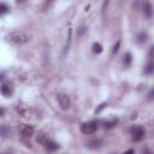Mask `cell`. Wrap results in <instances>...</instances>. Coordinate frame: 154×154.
<instances>
[{"label":"cell","mask_w":154,"mask_h":154,"mask_svg":"<svg viewBox=\"0 0 154 154\" xmlns=\"http://www.w3.org/2000/svg\"><path fill=\"white\" fill-rule=\"evenodd\" d=\"M43 144H45V147H46L48 150H52V152H53V150H57V149L59 148V146H58L54 141H49V140H47Z\"/></svg>","instance_id":"obj_7"},{"label":"cell","mask_w":154,"mask_h":154,"mask_svg":"<svg viewBox=\"0 0 154 154\" xmlns=\"http://www.w3.org/2000/svg\"><path fill=\"white\" fill-rule=\"evenodd\" d=\"M17 2H24V1H26V0H16Z\"/></svg>","instance_id":"obj_21"},{"label":"cell","mask_w":154,"mask_h":154,"mask_svg":"<svg viewBox=\"0 0 154 154\" xmlns=\"http://www.w3.org/2000/svg\"><path fill=\"white\" fill-rule=\"evenodd\" d=\"M106 106H107V103H106V102L101 103V105H100V106H99V107H97V108L95 109V113H100V112H101V111H102V109H103V108H105Z\"/></svg>","instance_id":"obj_17"},{"label":"cell","mask_w":154,"mask_h":154,"mask_svg":"<svg viewBox=\"0 0 154 154\" xmlns=\"http://www.w3.org/2000/svg\"><path fill=\"white\" fill-rule=\"evenodd\" d=\"M143 13L147 16V17H152V13H153V11H152V5L150 4H144V6H143Z\"/></svg>","instance_id":"obj_8"},{"label":"cell","mask_w":154,"mask_h":154,"mask_svg":"<svg viewBox=\"0 0 154 154\" xmlns=\"http://www.w3.org/2000/svg\"><path fill=\"white\" fill-rule=\"evenodd\" d=\"M153 70H154V67H153V64H152V63H149V64L146 66V69H144V72H146L147 75H150V73H153Z\"/></svg>","instance_id":"obj_15"},{"label":"cell","mask_w":154,"mask_h":154,"mask_svg":"<svg viewBox=\"0 0 154 154\" xmlns=\"http://www.w3.org/2000/svg\"><path fill=\"white\" fill-rule=\"evenodd\" d=\"M6 40L13 45H24L30 40V37L23 31H12L6 35Z\"/></svg>","instance_id":"obj_1"},{"label":"cell","mask_w":154,"mask_h":154,"mask_svg":"<svg viewBox=\"0 0 154 154\" xmlns=\"http://www.w3.org/2000/svg\"><path fill=\"white\" fill-rule=\"evenodd\" d=\"M116 124H117V119H113V120H109V122H105L103 123V126L107 128V129H109V128H113Z\"/></svg>","instance_id":"obj_13"},{"label":"cell","mask_w":154,"mask_h":154,"mask_svg":"<svg viewBox=\"0 0 154 154\" xmlns=\"http://www.w3.org/2000/svg\"><path fill=\"white\" fill-rule=\"evenodd\" d=\"M4 114H5V109H4V108H1V107H0V117H2V116H4Z\"/></svg>","instance_id":"obj_20"},{"label":"cell","mask_w":154,"mask_h":154,"mask_svg":"<svg viewBox=\"0 0 154 154\" xmlns=\"http://www.w3.org/2000/svg\"><path fill=\"white\" fill-rule=\"evenodd\" d=\"M57 101H58V103L63 111H67L71 107V100L66 94H58Z\"/></svg>","instance_id":"obj_4"},{"label":"cell","mask_w":154,"mask_h":154,"mask_svg":"<svg viewBox=\"0 0 154 154\" xmlns=\"http://www.w3.org/2000/svg\"><path fill=\"white\" fill-rule=\"evenodd\" d=\"M0 90H1L2 95H5V96H10V95L12 94V91H13L12 85H11V84H8V83L2 84V85H1V88H0Z\"/></svg>","instance_id":"obj_6"},{"label":"cell","mask_w":154,"mask_h":154,"mask_svg":"<svg viewBox=\"0 0 154 154\" xmlns=\"http://www.w3.org/2000/svg\"><path fill=\"white\" fill-rule=\"evenodd\" d=\"M130 63H131V54H130V53H126V54L124 55V65H125V66H129Z\"/></svg>","instance_id":"obj_14"},{"label":"cell","mask_w":154,"mask_h":154,"mask_svg":"<svg viewBox=\"0 0 154 154\" xmlns=\"http://www.w3.org/2000/svg\"><path fill=\"white\" fill-rule=\"evenodd\" d=\"M8 11V7H7V5H5V4H0V14H2V13H6Z\"/></svg>","instance_id":"obj_16"},{"label":"cell","mask_w":154,"mask_h":154,"mask_svg":"<svg viewBox=\"0 0 154 154\" xmlns=\"http://www.w3.org/2000/svg\"><path fill=\"white\" fill-rule=\"evenodd\" d=\"M36 140H37V142H38V143H42V144H43V143H45V142H46L48 138H47V136H46L43 132H40Z\"/></svg>","instance_id":"obj_10"},{"label":"cell","mask_w":154,"mask_h":154,"mask_svg":"<svg viewBox=\"0 0 154 154\" xmlns=\"http://www.w3.org/2000/svg\"><path fill=\"white\" fill-rule=\"evenodd\" d=\"M108 2H109V0H105V2H103V5H102V13L106 11V8H107V5H108Z\"/></svg>","instance_id":"obj_19"},{"label":"cell","mask_w":154,"mask_h":154,"mask_svg":"<svg viewBox=\"0 0 154 154\" xmlns=\"http://www.w3.org/2000/svg\"><path fill=\"white\" fill-rule=\"evenodd\" d=\"M93 52L96 53V54L101 53V52H102V46H101L100 43H94V45H93Z\"/></svg>","instance_id":"obj_11"},{"label":"cell","mask_w":154,"mask_h":154,"mask_svg":"<svg viewBox=\"0 0 154 154\" xmlns=\"http://www.w3.org/2000/svg\"><path fill=\"white\" fill-rule=\"evenodd\" d=\"M130 134H131V137H132V141L135 142H140L141 140H143L144 137V129L140 125H135L130 129Z\"/></svg>","instance_id":"obj_2"},{"label":"cell","mask_w":154,"mask_h":154,"mask_svg":"<svg viewBox=\"0 0 154 154\" xmlns=\"http://www.w3.org/2000/svg\"><path fill=\"white\" fill-rule=\"evenodd\" d=\"M20 134L23 137H31L34 135V128L31 125H25V126H23Z\"/></svg>","instance_id":"obj_5"},{"label":"cell","mask_w":154,"mask_h":154,"mask_svg":"<svg viewBox=\"0 0 154 154\" xmlns=\"http://www.w3.org/2000/svg\"><path fill=\"white\" fill-rule=\"evenodd\" d=\"M147 37H148V35H147L146 32H141V34L138 35V37H137V38H138V40H137L138 43H143V42H146V41H147Z\"/></svg>","instance_id":"obj_12"},{"label":"cell","mask_w":154,"mask_h":154,"mask_svg":"<svg viewBox=\"0 0 154 154\" xmlns=\"http://www.w3.org/2000/svg\"><path fill=\"white\" fill-rule=\"evenodd\" d=\"M119 46H120V40H118V41H117V43L114 45V47H113L112 52H113V53H117V52L119 51Z\"/></svg>","instance_id":"obj_18"},{"label":"cell","mask_w":154,"mask_h":154,"mask_svg":"<svg viewBox=\"0 0 154 154\" xmlns=\"http://www.w3.org/2000/svg\"><path fill=\"white\" fill-rule=\"evenodd\" d=\"M97 130V122L96 120H90V122H87V123H83L81 125V131L84 134V135H89V134H93Z\"/></svg>","instance_id":"obj_3"},{"label":"cell","mask_w":154,"mask_h":154,"mask_svg":"<svg viewBox=\"0 0 154 154\" xmlns=\"http://www.w3.org/2000/svg\"><path fill=\"white\" fill-rule=\"evenodd\" d=\"M10 134H11V130H10L6 125H1V126H0V135H1V136L7 137Z\"/></svg>","instance_id":"obj_9"}]
</instances>
